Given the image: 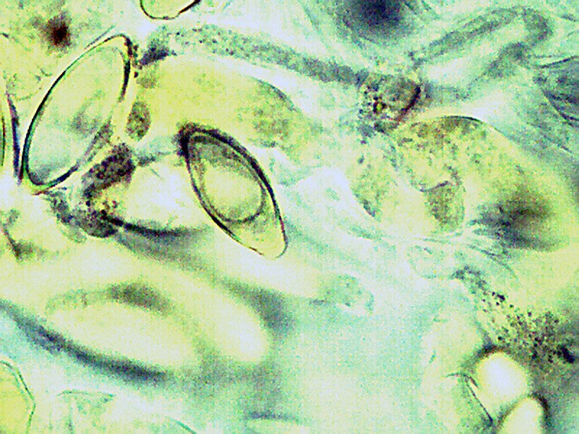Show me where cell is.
<instances>
[{
  "mask_svg": "<svg viewBox=\"0 0 579 434\" xmlns=\"http://www.w3.org/2000/svg\"><path fill=\"white\" fill-rule=\"evenodd\" d=\"M355 9L357 21L375 30H384L398 21L397 6L391 2H362Z\"/></svg>",
  "mask_w": 579,
  "mask_h": 434,
  "instance_id": "6da1fadb",
  "label": "cell"
},
{
  "mask_svg": "<svg viewBox=\"0 0 579 434\" xmlns=\"http://www.w3.org/2000/svg\"><path fill=\"white\" fill-rule=\"evenodd\" d=\"M50 38L56 44H64L68 40L69 32L66 25L63 23H57L51 27Z\"/></svg>",
  "mask_w": 579,
  "mask_h": 434,
  "instance_id": "7a4b0ae2",
  "label": "cell"
}]
</instances>
